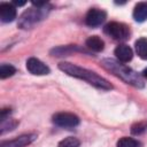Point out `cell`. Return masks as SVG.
<instances>
[{"label": "cell", "mask_w": 147, "mask_h": 147, "mask_svg": "<svg viewBox=\"0 0 147 147\" xmlns=\"http://www.w3.org/2000/svg\"><path fill=\"white\" fill-rule=\"evenodd\" d=\"M59 69L69 76L86 80L88 84H91L98 88H101V90H111L113 88V85L107 79H105L103 77L96 75L94 71L78 67L76 64H72L69 62H61L59 64Z\"/></svg>", "instance_id": "obj_1"}, {"label": "cell", "mask_w": 147, "mask_h": 147, "mask_svg": "<svg viewBox=\"0 0 147 147\" xmlns=\"http://www.w3.org/2000/svg\"><path fill=\"white\" fill-rule=\"evenodd\" d=\"M102 65L107 70L111 71L114 75H116L117 77L123 79L125 83L131 84L134 87H139V88L144 87V80H142L141 76H139L131 68H129L113 59H105L102 61Z\"/></svg>", "instance_id": "obj_2"}, {"label": "cell", "mask_w": 147, "mask_h": 147, "mask_svg": "<svg viewBox=\"0 0 147 147\" xmlns=\"http://www.w3.org/2000/svg\"><path fill=\"white\" fill-rule=\"evenodd\" d=\"M103 31L106 34H108L113 39L119 40V41L126 40L130 36L129 26L121 22H110V23L106 24V26L103 28Z\"/></svg>", "instance_id": "obj_3"}, {"label": "cell", "mask_w": 147, "mask_h": 147, "mask_svg": "<svg viewBox=\"0 0 147 147\" xmlns=\"http://www.w3.org/2000/svg\"><path fill=\"white\" fill-rule=\"evenodd\" d=\"M44 7H37V8H32L30 10L25 11L22 15L21 20H20V26L23 28V29H28L31 25H33L34 23H37L39 20H41L44 17V15H45Z\"/></svg>", "instance_id": "obj_4"}, {"label": "cell", "mask_w": 147, "mask_h": 147, "mask_svg": "<svg viewBox=\"0 0 147 147\" xmlns=\"http://www.w3.org/2000/svg\"><path fill=\"white\" fill-rule=\"evenodd\" d=\"M53 123L61 127H75L79 124V117L71 113H57L53 116Z\"/></svg>", "instance_id": "obj_5"}, {"label": "cell", "mask_w": 147, "mask_h": 147, "mask_svg": "<svg viewBox=\"0 0 147 147\" xmlns=\"http://www.w3.org/2000/svg\"><path fill=\"white\" fill-rule=\"evenodd\" d=\"M37 138V134L34 133H28V134H22L20 137H16L11 140L2 141L0 144V147H25L33 142Z\"/></svg>", "instance_id": "obj_6"}, {"label": "cell", "mask_w": 147, "mask_h": 147, "mask_svg": "<svg viewBox=\"0 0 147 147\" xmlns=\"http://www.w3.org/2000/svg\"><path fill=\"white\" fill-rule=\"evenodd\" d=\"M106 17H107V14L105 10H101L98 8H92L87 11V14L85 16V23L92 28L98 26L105 22Z\"/></svg>", "instance_id": "obj_7"}, {"label": "cell", "mask_w": 147, "mask_h": 147, "mask_svg": "<svg viewBox=\"0 0 147 147\" xmlns=\"http://www.w3.org/2000/svg\"><path fill=\"white\" fill-rule=\"evenodd\" d=\"M26 69L32 74V75H37V76H42V75H47L49 74V68L41 62L40 60L36 59V57H30L26 61Z\"/></svg>", "instance_id": "obj_8"}, {"label": "cell", "mask_w": 147, "mask_h": 147, "mask_svg": "<svg viewBox=\"0 0 147 147\" xmlns=\"http://www.w3.org/2000/svg\"><path fill=\"white\" fill-rule=\"evenodd\" d=\"M16 17V8L13 3L2 2L0 5V20L3 23L13 22Z\"/></svg>", "instance_id": "obj_9"}, {"label": "cell", "mask_w": 147, "mask_h": 147, "mask_svg": "<svg viewBox=\"0 0 147 147\" xmlns=\"http://www.w3.org/2000/svg\"><path fill=\"white\" fill-rule=\"evenodd\" d=\"M115 55L117 57L118 61L121 62H129L132 60V56H133V52L131 49L130 46L125 45V44H122V45H118L116 48H115Z\"/></svg>", "instance_id": "obj_10"}, {"label": "cell", "mask_w": 147, "mask_h": 147, "mask_svg": "<svg viewBox=\"0 0 147 147\" xmlns=\"http://www.w3.org/2000/svg\"><path fill=\"white\" fill-rule=\"evenodd\" d=\"M133 18L137 22H144L147 20V3L139 2L133 9Z\"/></svg>", "instance_id": "obj_11"}, {"label": "cell", "mask_w": 147, "mask_h": 147, "mask_svg": "<svg viewBox=\"0 0 147 147\" xmlns=\"http://www.w3.org/2000/svg\"><path fill=\"white\" fill-rule=\"evenodd\" d=\"M86 46L93 52H101L105 48V42L100 37L92 36L86 39Z\"/></svg>", "instance_id": "obj_12"}, {"label": "cell", "mask_w": 147, "mask_h": 147, "mask_svg": "<svg viewBox=\"0 0 147 147\" xmlns=\"http://www.w3.org/2000/svg\"><path fill=\"white\" fill-rule=\"evenodd\" d=\"M136 52L142 60H147V38H139L136 44Z\"/></svg>", "instance_id": "obj_13"}, {"label": "cell", "mask_w": 147, "mask_h": 147, "mask_svg": "<svg viewBox=\"0 0 147 147\" xmlns=\"http://www.w3.org/2000/svg\"><path fill=\"white\" fill-rule=\"evenodd\" d=\"M15 72H16V69L11 64H6L5 63V64H1V67H0V78L1 79H5V78L10 77Z\"/></svg>", "instance_id": "obj_14"}, {"label": "cell", "mask_w": 147, "mask_h": 147, "mask_svg": "<svg viewBox=\"0 0 147 147\" xmlns=\"http://www.w3.org/2000/svg\"><path fill=\"white\" fill-rule=\"evenodd\" d=\"M140 144L132 139V138H127V137H123L117 141V147H139Z\"/></svg>", "instance_id": "obj_15"}, {"label": "cell", "mask_w": 147, "mask_h": 147, "mask_svg": "<svg viewBox=\"0 0 147 147\" xmlns=\"http://www.w3.org/2000/svg\"><path fill=\"white\" fill-rule=\"evenodd\" d=\"M79 145H80L79 140L75 137L64 138L59 142V147H79Z\"/></svg>", "instance_id": "obj_16"}, {"label": "cell", "mask_w": 147, "mask_h": 147, "mask_svg": "<svg viewBox=\"0 0 147 147\" xmlns=\"http://www.w3.org/2000/svg\"><path fill=\"white\" fill-rule=\"evenodd\" d=\"M145 130H146V124L142 123V122L136 123V124H133L132 127H131V132H132L133 134H141Z\"/></svg>", "instance_id": "obj_17"}, {"label": "cell", "mask_w": 147, "mask_h": 147, "mask_svg": "<svg viewBox=\"0 0 147 147\" xmlns=\"http://www.w3.org/2000/svg\"><path fill=\"white\" fill-rule=\"evenodd\" d=\"M14 5H16V6H23V5H25V1H14Z\"/></svg>", "instance_id": "obj_18"}, {"label": "cell", "mask_w": 147, "mask_h": 147, "mask_svg": "<svg viewBox=\"0 0 147 147\" xmlns=\"http://www.w3.org/2000/svg\"><path fill=\"white\" fill-rule=\"evenodd\" d=\"M142 76H144L145 78H147V68H146V69L142 71Z\"/></svg>", "instance_id": "obj_19"}]
</instances>
